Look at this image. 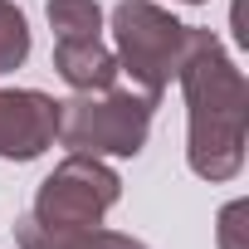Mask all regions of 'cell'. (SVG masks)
I'll return each instance as SVG.
<instances>
[{
    "instance_id": "cell-1",
    "label": "cell",
    "mask_w": 249,
    "mask_h": 249,
    "mask_svg": "<svg viewBox=\"0 0 249 249\" xmlns=\"http://www.w3.org/2000/svg\"><path fill=\"white\" fill-rule=\"evenodd\" d=\"M186 88V161L200 181H234L249 137V83L225 54L215 30H186V59L176 69Z\"/></svg>"
},
{
    "instance_id": "cell-2",
    "label": "cell",
    "mask_w": 249,
    "mask_h": 249,
    "mask_svg": "<svg viewBox=\"0 0 249 249\" xmlns=\"http://www.w3.org/2000/svg\"><path fill=\"white\" fill-rule=\"evenodd\" d=\"M152 107L142 88H88L59 103V142L83 157H137L152 132Z\"/></svg>"
},
{
    "instance_id": "cell-3",
    "label": "cell",
    "mask_w": 249,
    "mask_h": 249,
    "mask_svg": "<svg viewBox=\"0 0 249 249\" xmlns=\"http://www.w3.org/2000/svg\"><path fill=\"white\" fill-rule=\"evenodd\" d=\"M186 30L157 0H117L112 10V39H117V69L127 73L147 98H161L186 59Z\"/></svg>"
},
{
    "instance_id": "cell-4",
    "label": "cell",
    "mask_w": 249,
    "mask_h": 249,
    "mask_svg": "<svg viewBox=\"0 0 249 249\" xmlns=\"http://www.w3.org/2000/svg\"><path fill=\"white\" fill-rule=\"evenodd\" d=\"M117 200H122V176H117L103 157L69 152V157L39 181L30 215H35L44 230L78 234V230L103 225V215H107Z\"/></svg>"
},
{
    "instance_id": "cell-5",
    "label": "cell",
    "mask_w": 249,
    "mask_h": 249,
    "mask_svg": "<svg viewBox=\"0 0 249 249\" xmlns=\"http://www.w3.org/2000/svg\"><path fill=\"white\" fill-rule=\"evenodd\" d=\"M59 142V98L39 88H0V161H35Z\"/></svg>"
},
{
    "instance_id": "cell-6",
    "label": "cell",
    "mask_w": 249,
    "mask_h": 249,
    "mask_svg": "<svg viewBox=\"0 0 249 249\" xmlns=\"http://www.w3.org/2000/svg\"><path fill=\"white\" fill-rule=\"evenodd\" d=\"M54 73L73 93H88V88H112L122 69L103 39H54Z\"/></svg>"
},
{
    "instance_id": "cell-7",
    "label": "cell",
    "mask_w": 249,
    "mask_h": 249,
    "mask_svg": "<svg viewBox=\"0 0 249 249\" xmlns=\"http://www.w3.org/2000/svg\"><path fill=\"white\" fill-rule=\"evenodd\" d=\"M54 39H103V5L98 0H49L44 5Z\"/></svg>"
},
{
    "instance_id": "cell-8",
    "label": "cell",
    "mask_w": 249,
    "mask_h": 249,
    "mask_svg": "<svg viewBox=\"0 0 249 249\" xmlns=\"http://www.w3.org/2000/svg\"><path fill=\"white\" fill-rule=\"evenodd\" d=\"M25 59H30V20L10 0H0V73H15Z\"/></svg>"
},
{
    "instance_id": "cell-9",
    "label": "cell",
    "mask_w": 249,
    "mask_h": 249,
    "mask_svg": "<svg viewBox=\"0 0 249 249\" xmlns=\"http://www.w3.org/2000/svg\"><path fill=\"white\" fill-rule=\"evenodd\" d=\"M249 205L244 200H230L225 210H220V225H215V239H220V249H249Z\"/></svg>"
},
{
    "instance_id": "cell-10",
    "label": "cell",
    "mask_w": 249,
    "mask_h": 249,
    "mask_svg": "<svg viewBox=\"0 0 249 249\" xmlns=\"http://www.w3.org/2000/svg\"><path fill=\"white\" fill-rule=\"evenodd\" d=\"M69 249H147V244L132 239V234H122V230H103V225H93V230L69 234Z\"/></svg>"
},
{
    "instance_id": "cell-11",
    "label": "cell",
    "mask_w": 249,
    "mask_h": 249,
    "mask_svg": "<svg viewBox=\"0 0 249 249\" xmlns=\"http://www.w3.org/2000/svg\"><path fill=\"white\" fill-rule=\"evenodd\" d=\"M15 244H20V249H69V234L44 230L35 215H20V220H15Z\"/></svg>"
},
{
    "instance_id": "cell-12",
    "label": "cell",
    "mask_w": 249,
    "mask_h": 249,
    "mask_svg": "<svg viewBox=\"0 0 249 249\" xmlns=\"http://www.w3.org/2000/svg\"><path fill=\"white\" fill-rule=\"evenodd\" d=\"M181 5H205V0H181Z\"/></svg>"
}]
</instances>
